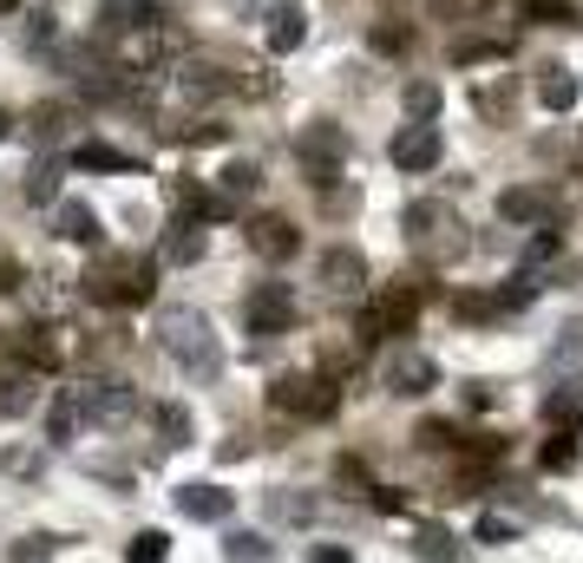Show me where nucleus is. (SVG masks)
Returning <instances> with one entry per match:
<instances>
[{
    "mask_svg": "<svg viewBox=\"0 0 583 563\" xmlns=\"http://www.w3.org/2000/svg\"><path fill=\"white\" fill-rule=\"evenodd\" d=\"M420 308H427V282H420V276H393V282H380V288L367 295V308H361V321H355V335H361L367 348H380V341H400V335H413Z\"/></svg>",
    "mask_w": 583,
    "mask_h": 563,
    "instance_id": "nucleus-1",
    "label": "nucleus"
},
{
    "mask_svg": "<svg viewBox=\"0 0 583 563\" xmlns=\"http://www.w3.org/2000/svg\"><path fill=\"white\" fill-rule=\"evenodd\" d=\"M157 348L171 354L191 380H217V373H223L217 328H211L197 308H164V315H157Z\"/></svg>",
    "mask_w": 583,
    "mask_h": 563,
    "instance_id": "nucleus-2",
    "label": "nucleus"
},
{
    "mask_svg": "<svg viewBox=\"0 0 583 563\" xmlns=\"http://www.w3.org/2000/svg\"><path fill=\"white\" fill-rule=\"evenodd\" d=\"M151 282H157V263L151 256H92V269L79 276L85 301L99 308H145Z\"/></svg>",
    "mask_w": 583,
    "mask_h": 563,
    "instance_id": "nucleus-3",
    "label": "nucleus"
},
{
    "mask_svg": "<svg viewBox=\"0 0 583 563\" xmlns=\"http://www.w3.org/2000/svg\"><path fill=\"white\" fill-rule=\"evenodd\" d=\"M400 223H407V243L427 256V269H439V263H459V256H466V223L446 211V204H433V197H427V204H407V216H400Z\"/></svg>",
    "mask_w": 583,
    "mask_h": 563,
    "instance_id": "nucleus-4",
    "label": "nucleus"
},
{
    "mask_svg": "<svg viewBox=\"0 0 583 563\" xmlns=\"http://www.w3.org/2000/svg\"><path fill=\"white\" fill-rule=\"evenodd\" d=\"M295 164H301V177L315 184V191H341V164H348V132L341 125H328V119H315L301 139H295Z\"/></svg>",
    "mask_w": 583,
    "mask_h": 563,
    "instance_id": "nucleus-5",
    "label": "nucleus"
},
{
    "mask_svg": "<svg viewBox=\"0 0 583 563\" xmlns=\"http://www.w3.org/2000/svg\"><path fill=\"white\" fill-rule=\"evenodd\" d=\"M335 400L341 393H335L328 373H283V380H269V407L289 413V420H328Z\"/></svg>",
    "mask_w": 583,
    "mask_h": 563,
    "instance_id": "nucleus-6",
    "label": "nucleus"
},
{
    "mask_svg": "<svg viewBox=\"0 0 583 563\" xmlns=\"http://www.w3.org/2000/svg\"><path fill=\"white\" fill-rule=\"evenodd\" d=\"M243 321H249V335H269V341L289 335L295 328V295L283 288V282H263V288L243 301Z\"/></svg>",
    "mask_w": 583,
    "mask_h": 563,
    "instance_id": "nucleus-7",
    "label": "nucleus"
},
{
    "mask_svg": "<svg viewBox=\"0 0 583 563\" xmlns=\"http://www.w3.org/2000/svg\"><path fill=\"white\" fill-rule=\"evenodd\" d=\"M387 157H393L407 177H427L439 157H446V139H439V125H400L393 144H387Z\"/></svg>",
    "mask_w": 583,
    "mask_h": 563,
    "instance_id": "nucleus-8",
    "label": "nucleus"
},
{
    "mask_svg": "<svg viewBox=\"0 0 583 563\" xmlns=\"http://www.w3.org/2000/svg\"><path fill=\"white\" fill-rule=\"evenodd\" d=\"M7 360L27 367V373H60V360H67L60 328H13V335H7Z\"/></svg>",
    "mask_w": 583,
    "mask_h": 563,
    "instance_id": "nucleus-9",
    "label": "nucleus"
},
{
    "mask_svg": "<svg viewBox=\"0 0 583 563\" xmlns=\"http://www.w3.org/2000/svg\"><path fill=\"white\" fill-rule=\"evenodd\" d=\"M315 282H321L328 295H361V288H367V256H361V249H348V243H335V249H321Z\"/></svg>",
    "mask_w": 583,
    "mask_h": 563,
    "instance_id": "nucleus-10",
    "label": "nucleus"
},
{
    "mask_svg": "<svg viewBox=\"0 0 583 563\" xmlns=\"http://www.w3.org/2000/svg\"><path fill=\"white\" fill-rule=\"evenodd\" d=\"M243 229H249V249H256L263 263H289L295 249H301V236H295V223H289V216H276V211L249 216Z\"/></svg>",
    "mask_w": 583,
    "mask_h": 563,
    "instance_id": "nucleus-11",
    "label": "nucleus"
},
{
    "mask_svg": "<svg viewBox=\"0 0 583 563\" xmlns=\"http://www.w3.org/2000/svg\"><path fill=\"white\" fill-rule=\"evenodd\" d=\"M229 85H236V79H229L217 60H184V66H177V92H184L191 105H217Z\"/></svg>",
    "mask_w": 583,
    "mask_h": 563,
    "instance_id": "nucleus-12",
    "label": "nucleus"
},
{
    "mask_svg": "<svg viewBox=\"0 0 583 563\" xmlns=\"http://www.w3.org/2000/svg\"><path fill=\"white\" fill-rule=\"evenodd\" d=\"M499 216H505V223H531V229H551V191L511 184V191H499Z\"/></svg>",
    "mask_w": 583,
    "mask_h": 563,
    "instance_id": "nucleus-13",
    "label": "nucleus"
},
{
    "mask_svg": "<svg viewBox=\"0 0 583 563\" xmlns=\"http://www.w3.org/2000/svg\"><path fill=\"white\" fill-rule=\"evenodd\" d=\"M177 511H184L191 524H223V518H229V492L211 485V479H191V485H177Z\"/></svg>",
    "mask_w": 583,
    "mask_h": 563,
    "instance_id": "nucleus-14",
    "label": "nucleus"
},
{
    "mask_svg": "<svg viewBox=\"0 0 583 563\" xmlns=\"http://www.w3.org/2000/svg\"><path fill=\"white\" fill-rule=\"evenodd\" d=\"M263 40H269V53H295V47L308 40V20H301L295 0H276V7L263 13Z\"/></svg>",
    "mask_w": 583,
    "mask_h": 563,
    "instance_id": "nucleus-15",
    "label": "nucleus"
},
{
    "mask_svg": "<svg viewBox=\"0 0 583 563\" xmlns=\"http://www.w3.org/2000/svg\"><path fill=\"white\" fill-rule=\"evenodd\" d=\"M387 387H393L400 400H420V393H433V387H439V367L427 360V354H400V360H393V373H387Z\"/></svg>",
    "mask_w": 583,
    "mask_h": 563,
    "instance_id": "nucleus-16",
    "label": "nucleus"
},
{
    "mask_svg": "<svg viewBox=\"0 0 583 563\" xmlns=\"http://www.w3.org/2000/svg\"><path fill=\"white\" fill-rule=\"evenodd\" d=\"M53 236L60 243H99V216H92V204H79V197H67V204H53Z\"/></svg>",
    "mask_w": 583,
    "mask_h": 563,
    "instance_id": "nucleus-17",
    "label": "nucleus"
},
{
    "mask_svg": "<svg viewBox=\"0 0 583 563\" xmlns=\"http://www.w3.org/2000/svg\"><path fill=\"white\" fill-rule=\"evenodd\" d=\"M157 20L151 0H99V33H139Z\"/></svg>",
    "mask_w": 583,
    "mask_h": 563,
    "instance_id": "nucleus-18",
    "label": "nucleus"
},
{
    "mask_svg": "<svg viewBox=\"0 0 583 563\" xmlns=\"http://www.w3.org/2000/svg\"><path fill=\"white\" fill-rule=\"evenodd\" d=\"M577 99H583V85H577V72L571 66H544L538 72V105H544V112H571Z\"/></svg>",
    "mask_w": 583,
    "mask_h": 563,
    "instance_id": "nucleus-19",
    "label": "nucleus"
},
{
    "mask_svg": "<svg viewBox=\"0 0 583 563\" xmlns=\"http://www.w3.org/2000/svg\"><path fill=\"white\" fill-rule=\"evenodd\" d=\"M204 256V223H191V216H171V229H164V263H197Z\"/></svg>",
    "mask_w": 583,
    "mask_h": 563,
    "instance_id": "nucleus-20",
    "label": "nucleus"
},
{
    "mask_svg": "<svg viewBox=\"0 0 583 563\" xmlns=\"http://www.w3.org/2000/svg\"><path fill=\"white\" fill-rule=\"evenodd\" d=\"M67 164H73V171H139V157L119 151V144H73Z\"/></svg>",
    "mask_w": 583,
    "mask_h": 563,
    "instance_id": "nucleus-21",
    "label": "nucleus"
},
{
    "mask_svg": "<svg viewBox=\"0 0 583 563\" xmlns=\"http://www.w3.org/2000/svg\"><path fill=\"white\" fill-rule=\"evenodd\" d=\"M79 426H85V413H79V393H73V387H60V400L47 407V439H53V446H67Z\"/></svg>",
    "mask_w": 583,
    "mask_h": 563,
    "instance_id": "nucleus-22",
    "label": "nucleus"
},
{
    "mask_svg": "<svg viewBox=\"0 0 583 563\" xmlns=\"http://www.w3.org/2000/svg\"><path fill=\"white\" fill-rule=\"evenodd\" d=\"M544 420L551 426H583V380H564L544 393Z\"/></svg>",
    "mask_w": 583,
    "mask_h": 563,
    "instance_id": "nucleus-23",
    "label": "nucleus"
},
{
    "mask_svg": "<svg viewBox=\"0 0 583 563\" xmlns=\"http://www.w3.org/2000/svg\"><path fill=\"white\" fill-rule=\"evenodd\" d=\"M27 204H60V157H40L33 171H27Z\"/></svg>",
    "mask_w": 583,
    "mask_h": 563,
    "instance_id": "nucleus-24",
    "label": "nucleus"
},
{
    "mask_svg": "<svg viewBox=\"0 0 583 563\" xmlns=\"http://www.w3.org/2000/svg\"><path fill=\"white\" fill-rule=\"evenodd\" d=\"M413 557H420V563H459V544H452V531L420 524V538H413Z\"/></svg>",
    "mask_w": 583,
    "mask_h": 563,
    "instance_id": "nucleus-25",
    "label": "nucleus"
},
{
    "mask_svg": "<svg viewBox=\"0 0 583 563\" xmlns=\"http://www.w3.org/2000/svg\"><path fill=\"white\" fill-rule=\"evenodd\" d=\"M472 105H479V119L505 125V112H511V79H492V85H472Z\"/></svg>",
    "mask_w": 583,
    "mask_h": 563,
    "instance_id": "nucleus-26",
    "label": "nucleus"
},
{
    "mask_svg": "<svg viewBox=\"0 0 583 563\" xmlns=\"http://www.w3.org/2000/svg\"><path fill=\"white\" fill-rule=\"evenodd\" d=\"M538 459H544V472H571V465H577V426H558Z\"/></svg>",
    "mask_w": 583,
    "mask_h": 563,
    "instance_id": "nucleus-27",
    "label": "nucleus"
},
{
    "mask_svg": "<svg viewBox=\"0 0 583 563\" xmlns=\"http://www.w3.org/2000/svg\"><path fill=\"white\" fill-rule=\"evenodd\" d=\"M524 20H531V27H577L583 13L571 0H524Z\"/></svg>",
    "mask_w": 583,
    "mask_h": 563,
    "instance_id": "nucleus-28",
    "label": "nucleus"
},
{
    "mask_svg": "<svg viewBox=\"0 0 583 563\" xmlns=\"http://www.w3.org/2000/svg\"><path fill=\"white\" fill-rule=\"evenodd\" d=\"M511 53V40H485V33H479V40H459V47H452V66H485V60H505Z\"/></svg>",
    "mask_w": 583,
    "mask_h": 563,
    "instance_id": "nucleus-29",
    "label": "nucleus"
},
{
    "mask_svg": "<svg viewBox=\"0 0 583 563\" xmlns=\"http://www.w3.org/2000/svg\"><path fill=\"white\" fill-rule=\"evenodd\" d=\"M407 119H413V125H433L439 119V85L433 79H413V85H407Z\"/></svg>",
    "mask_w": 583,
    "mask_h": 563,
    "instance_id": "nucleus-30",
    "label": "nucleus"
},
{
    "mask_svg": "<svg viewBox=\"0 0 583 563\" xmlns=\"http://www.w3.org/2000/svg\"><path fill=\"white\" fill-rule=\"evenodd\" d=\"M256 184H263V171H256V164H243V157H236V164H223V177H217V191L229 197V204H236V197H249Z\"/></svg>",
    "mask_w": 583,
    "mask_h": 563,
    "instance_id": "nucleus-31",
    "label": "nucleus"
},
{
    "mask_svg": "<svg viewBox=\"0 0 583 563\" xmlns=\"http://www.w3.org/2000/svg\"><path fill=\"white\" fill-rule=\"evenodd\" d=\"M33 407V387H27V373H0V413L7 420H20Z\"/></svg>",
    "mask_w": 583,
    "mask_h": 563,
    "instance_id": "nucleus-32",
    "label": "nucleus"
},
{
    "mask_svg": "<svg viewBox=\"0 0 583 563\" xmlns=\"http://www.w3.org/2000/svg\"><path fill=\"white\" fill-rule=\"evenodd\" d=\"M492 0H427V20H485Z\"/></svg>",
    "mask_w": 583,
    "mask_h": 563,
    "instance_id": "nucleus-33",
    "label": "nucleus"
},
{
    "mask_svg": "<svg viewBox=\"0 0 583 563\" xmlns=\"http://www.w3.org/2000/svg\"><path fill=\"white\" fill-rule=\"evenodd\" d=\"M171 557V538L164 531H139L132 544H125V563H164Z\"/></svg>",
    "mask_w": 583,
    "mask_h": 563,
    "instance_id": "nucleus-34",
    "label": "nucleus"
},
{
    "mask_svg": "<svg viewBox=\"0 0 583 563\" xmlns=\"http://www.w3.org/2000/svg\"><path fill=\"white\" fill-rule=\"evenodd\" d=\"M157 439L177 452V446H191V413L184 407H157Z\"/></svg>",
    "mask_w": 583,
    "mask_h": 563,
    "instance_id": "nucleus-35",
    "label": "nucleus"
},
{
    "mask_svg": "<svg viewBox=\"0 0 583 563\" xmlns=\"http://www.w3.org/2000/svg\"><path fill=\"white\" fill-rule=\"evenodd\" d=\"M53 551H60V538H47V531H33V538H20V544L7 551V563H53Z\"/></svg>",
    "mask_w": 583,
    "mask_h": 563,
    "instance_id": "nucleus-36",
    "label": "nucleus"
},
{
    "mask_svg": "<svg viewBox=\"0 0 583 563\" xmlns=\"http://www.w3.org/2000/svg\"><path fill=\"white\" fill-rule=\"evenodd\" d=\"M335 485H341L348 498H367V492H374V479H367L361 459H335Z\"/></svg>",
    "mask_w": 583,
    "mask_h": 563,
    "instance_id": "nucleus-37",
    "label": "nucleus"
},
{
    "mask_svg": "<svg viewBox=\"0 0 583 563\" xmlns=\"http://www.w3.org/2000/svg\"><path fill=\"white\" fill-rule=\"evenodd\" d=\"M269 504H276V518H289V524H308V518H315V498L308 492H276Z\"/></svg>",
    "mask_w": 583,
    "mask_h": 563,
    "instance_id": "nucleus-38",
    "label": "nucleus"
},
{
    "mask_svg": "<svg viewBox=\"0 0 583 563\" xmlns=\"http://www.w3.org/2000/svg\"><path fill=\"white\" fill-rule=\"evenodd\" d=\"M263 557H269V544H263L256 531H236V538H229V563H263Z\"/></svg>",
    "mask_w": 583,
    "mask_h": 563,
    "instance_id": "nucleus-39",
    "label": "nucleus"
},
{
    "mask_svg": "<svg viewBox=\"0 0 583 563\" xmlns=\"http://www.w3.org/2000/svg\"><path fill=\"white\" fill-rule=\"evenodd\" d=\"M374 47H380V53H407V47H413V27H407V20H387V27L374 33Z\"/></svg>",
    "mask_w": 583,
    "mask_h": 563,
    "instance_id": "nucleus-40",
    "label": "nucleus"
},
{
    "mask_svg": "<svg viewBox=\"0 0 583 563\" xmlns=\"http://www.w3.org/2000/svg\"><path fill=\"white\" fill-rule=\"evenodd\" d=\"M177 139H184V144H223V139H229V125H211V119H197V125H184Z\"/></svg>",
    "mask_w": 583,
    "mask_h": 563,
    "instance_id": "nucleus-41",
    "label": "nucleus"
},
{
    "mask_svg": "<svg viewBox=\"0 0 583 563\" xmlns=\"http://www.w3.org/2000/svg\"><path fill=\"white\" fill-rule=\"evenodd\" d=\"M413 439H420V446H433V452H446V446H452L459 432H452V426H446V420H427V426H420V432H413Z\"/></svg>",
    "mask_w": 583,
    "mask_h": 563,
    "instance_id": "nucleus-42",
    "label": "nucleus"
},
{
    "mask_svg": "<svg viewBox=\"0 0 583 563\" xmlns=\"http://www.w3.org/2000/svg\"><path fill=\"white\" fill-rule=\"evenodd\" d=\"M577 354H583V328L571 321V328H564V341L551 348V367H564V360H577Z\"/></svg>",
    "mask_w": 583,
    "mask_h": 563,
    "instance_id": "nucleus-43",
    "label": "nucleus"
},
{
    "mask_svg": "<svg viewBox=\"0 0 583 563\" xmlns=\"http://www.w3.org/2000/svg\"><path fill=\"white\" fill-rule=\"evenodd\" d=\"M479 538H485V544H511L518 524H511V518H479Z\"/></svg>",
    "mask_w": 583,
    "mask_h": 563,
    "instance_id": "nucleus-44",
    "label": "nucleus"
},
{
    "mask_svg": "<svg viewBox=\"0 0 583 563\" xmlns=\"http://www.w3.org/2000/svg\"><path fill=\"white\" fill-rule=\"evenodd\" d=\"M0 465H7L13 479H33V472H40V459H33V452H0Z\"/></svg>",
    "mask_w": 583,
    "mask_h": 563,
    "instance_id": "nucleus-45",
    "label": "nucleus"
},
{
    "mask_svg": "<svg viewBox=\"0 0 583 563\" xmlns=\"http://www.w3.org/2000/svg\"><path fill=\"white\" fill-rule=\"evenodd\" d=\"M20 276H27V269H20V256H7V249H0V295H13Z\"/></svg>",
    "mask_w": 583,
    "mask_h": 563,
    "instance_id": "nucleus-46",
    "label": "nucleus"
},
{
    "mask_svg": "<svg viewBox=\"0 0 583 563\" xmlns=\"http://www.w3.org/2000/svg\"><path fill=\"white\" fill-rule=\"evenodd\" d=\"M308 563H355V557H348L341 544H315V551H308Z\"/></svg>",
    "mask_w": 583,
    "mask_h": 563,
    "instance_id": "nucleus-47",
    "label": "nucleus"
},
{
    "mask_svg": "<svg viewBox=\"0 0 583 563\" xmlns=\"http://www.w3.org/2000/svg\"><path fill=\"white\" fill-rule=\"evenodd\" d=\"M7 132H13V119H7V112H0V139H7Z\"/></svg>",
    "mask_w": 583,
    "mask_h": 563,
    "instance_id": "nucleus-48",
    "label": "nucleus"
},
{
    "mask_svg": "<svg viewBox=\"0 0 583 563\" xmlns=\"http://www.w3.org/2000/svg\"><path fill=\"white\" fill-rule=\"evenodd\" d=\"M577 85H583V79H577Z\"/></svg>",
    "mask_w": 583,
    "mask_h": 563,
    "instance_id": "nucleus-49",
    "label": "nucleus"
}]
</instances>
